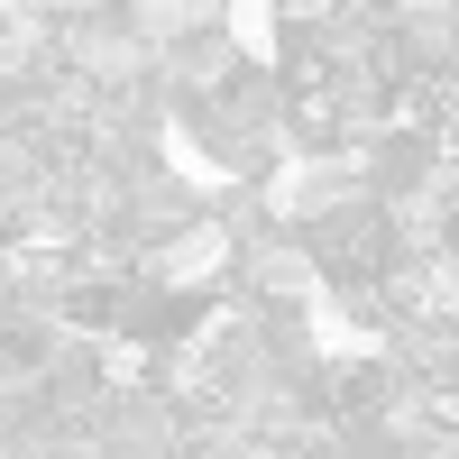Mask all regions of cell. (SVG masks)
Returning <instances> with one entry per match:
<instances>
[{
	"label": "cell",
	"instance_id": "cell-1",
	"mask_svg": "<svg viewBox=\"0 0 459 459\" xmlns=\"http://www.w3.org/2000/svg\"><path fill=\"white\" fill-rule=\"evenodd\" d=\"M257 212H203L194 230H175V239H147V248H129V276H138V294H221L230 276H239V230H248Z\"/></svg>",
	"mask_w": 459,
	"mask_h": 459
},
{
	"label": "cell",
	"instance_id": "cell-2",
	"mask_svg": "<svg viewBox=\"0 0 459 459\" xmlns=\"http://www.w3.org/2000/svg\"><path fill=\"white\" fill-rule=\"evenodd\" d=\"M56 65L101 101H129V92L157 83V56L138 47L129 10H56Z\"/></svg>",
	"mask_w": 459,
	"mask_h": 459
},
{
	"label": "cell",
	"instance_id": "cell-3",
	"mask_svg": "<svg viewBox=\"0 0 459 459\" xmlns=\"http://www.w3.org/2000/svg\"><path fill=\"white\" fill-rule=\"evenodd\" d=\"M386 19L404 37L413 74H441V83H450V47H459V10H450V0H404V10H386Z\"/></svg>",
	"mask_w": 459,
	"mask_h": 459
},
{
	"label": "cell",
	"instance_id": "cell-4",
	"mask_svg": "<svg viewBox=\"0 0 459 459\" xmlns=\"http://www.w3.org/2000/svg\"><path fill=\"white\" fill-rule=\"evenodd\" d=\"M221 37H230V56H239L248 74H276L285 65V37H276V10H266V0H230Z\"/></svg>",
	"mask_w": 459,
	"mask_h": 459
},
{
	"label": "cell",
	"instance_id": "cell-5",
	"mask_svg": "<svg viewBox=\"0 0 459 459\" xmlns=\"http://www.w3.org/2000/svg\"><path fill=\"white\" fill-rule=\"evenodd\" d=\"M19 303V276H10V239H0V313Z\"/></svg>",
	"mask_w": 459,
	"mask_h": 459
}]
</instances>
